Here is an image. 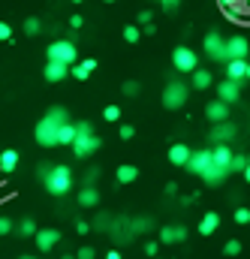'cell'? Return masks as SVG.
Returning <instances> with one entry per match:
<instances>
[{
  "mask_svg": "<svg viewBox=\"0 0 250 259\" xmlns=\"http://www.w3.org/2000/svg\"><path fill=\"white\" fill-rule=\"evenodd\" d=\"M63 121H69L66 109H63V106H52V109L46 112V118H39V124L33 130L36 145H39V148H55V145H58V127H61Z\"/></svg>",
  "mask_w": 250,
  "mask_h": 259,
  "instance_id": "cell-1",
  "label": "cell"
},
{
  "mask_svg": "<svg viewBox=\"0 0 250 259\" xmlns=\"http://www.w3.org/2000/svg\"><path fill=\"white\" fill-rule=\"evenodd\" d=\"M69 145H72L75 157L85 160V157H91V154L100 148V136L94 133V127H91L88 121H78V124H75V139H72Z\"/></svg>",
  "mask_w": 250,
  "mask_h": 259,
  "instance_id": "cell-2",
  "label": "cell"
},
{
  "mask_svg": "<svg viewBox=\"0 0 250 259\" xmlns=\"http://www.w3.org/2000/svg\"><path fill=\"white\" fill-rule=\"evenodd\" d=\"M72 169L69 166H49V172L43 175V184H46V190L52 196H63L69 193V187H72Z\"/></svg>",
  "mask_w": 250,
  "mask_h": 259,
  "instance_id": "cell-3",
  "label": "cell"
},
{
  "mask_svg": "<svg viewBox=\"0 0 250 259\" xmlns=\"http://www.w3.org/2000/svg\"><path fill=\"white\" fill-rule=\"evenodd\" d=\"M187 81H181V78H166V88H163V106L169 109V112H175V109H181L184 103H187Z\"/></svg>",
  "mask_w": 250,
  "mask_h": 259,
  "instance_id": "cell-4",
  "label": "cell"
},
{
  "mask_svg": "<svg viewBox=\"0 0 250 259\" xmlns=\"http://www.w3.org/2000/svg\"><path fill=\"white\" fill-rule=\"evenodd\" d=\"M202 49H205V58H211L214 64H226L229 58H226V39L220 36V30H211V33H205V42H202Z\"/></svg>",
  "mask_w": 250,
  "mask_h": 259,
  "instance_id": "cell-5",
  "label": "cell"
},
{
  "mask_svg": "<svg viewBox=\"0 0 250 259\" xmlns=\"http://www.w3.org/2000/svg\"><path fill=\"white\" fill-rule=\"evenodd\" d=\"M46 58H49V61H61V64H75V61H78L75 42H69V39H55V42L46 49Z\"/></svg>",
  "mask_w": 250,
  "mask_h": 259,
  "instance_id": "cell-6",
  "label": "cell"
},
{
  "mask_svg": "<svg viewBox=\"0 0 250 259\" xmlns=\"http://www.w3.org/2000/svg\"><path fill=\"white\" fill-rule=\"evenodd\" d=\"M172 66L178 69V72H193L196 66H199V55L190 49V46H178L175 52H172Z\"/></svg>",
  "mask_w": 250,
  "mask_h": 259,
  "instance_id": "cell-7",
  "label": "cell"
},
{
  "mask_svg": "<svg viewBox=\"0 0 250 259\" xmlns=\"http://www.w3.org/2000/svg\"><path fill=\"white\" fill-rule=\"evenodd\" d=\"M211 163H214V160H211V148H202V151H190L184 169H187V172H193V175H202Z\"/></svg>",
  "mask_w": 250,
  "mask_h": 259,
  "instance_id": "cell-8",
  "label": "cell"
},
{
  "mask_svg": "<svg viewBox=\"0 0 250 259\" xmlns=\"http://www.w3.org/2000/svg\"><path fill=\"white\" fill-rule=\"evenodd\" d=\"M33 238H36L39 253H52V250L58 247V241H61V232H58V229H52V226H46V229H36V232H33Z\"/></svg>",
  "mask_w": 250,
  "mask_h": 259,
  "instance_id": "cell-9",
  "label": "cell"
},
{
  "mask_svg": "<svg viewBox=\"0 0 250 259\" xmlns=\"http://www.w3.org/2000/svg\"><path fill=\"white\" fill-rule=\"evenodd\" d=\"M217 100H223V103L235 106V103L241 100V81H232V78L220 81V84H217Z\"/></svg>",
  "mask_w": 250,
  "mask_h": 259,
  "instance_id": "cell-10",
  "label": "cell"
},
{
  "mask_svg": "<svg viewBox=\"0 0 250 259\" xmlns=\"http://www.w3.org/2000/svg\"><path fill=\"white\" fill-rule=\"evenodd\" d=\"M43 75H46V81L58 84V81H63V78H69V64H61V61H46Z\"/></svg>",
  "mask_w": 250,
  "mask_h": 259,
  "instance_id": "cell-11",
  "label": "cell"
},
{
  "mask_svg": "<svg viewBox=\"0 0 250 259\" xmlns=\"http://www.w3.org/2000/svg\"><path fill=\"white\" fill-rule=\"evenodd\" d=\"M247 55H250L247 36L235 33V36H229V39H226V58H247Z\"/></svg>",
  "mask_w": 250,
  "mask_h": 259,
  "instance_id": "cell-12",
  "label": "cell"
},
{
  "mask_svg": "<svg viewBox=\"0 0 250 259\" xmlns=\"http://www.w3.org/2000/svg\"><path fill=\"white\" fill-rule=\"evenodd\" d=\"M208 136H211V142H232V139L238 136V127H235V124H229V118H226V121H217L214 130H211Z\"/></svg>",
  "mask_w": 250,
  "mask_h": 259,
  "instance_id": "cell-13",
  "label": "cell"
},
{
  "mask_svg": "<svg viewBox=\"0 0 250 259\" xmlns=\"http://www.w3.org/2000/svg\"><path fill=\"white\" fill-rule=\"evenodd\" d=\"M229 112H232V106H229V103H223V100H214V103H208V106H205V118H208L211 124L226 121V118H229Z\"/></svg>",
  "mask_w": 250,
  "mask_h": 259,
  "instance_id": "cell-14",
  "label": "cell"
},
{
  "mask_svg": "<svg viewBox=\"0 0 250 259\" xmlns=\"http://www.w3.org/2000/svg\"><path fill=\"white\" fill-rule=\"evenodd\" d=\"M226 175H229V169H223V166L211 163V166H208V169H205V172H202L199 178H202V181H205L208 187H220V184L226 181Z\"/></svg>",
  "mask_w": 250,
  "mask_h": 259,
  "instance_id": "cell-15",
  "label": "cell"
},
{
  "mask_svg": "<svg viewBox=\"0 0 250 259\" xmlns=\"http://www.w3.org/2000/svg\"><path fill=\"white\" fill-rule=\"evenodd\" d=\"M184 238H187V226H181V223L160 229V241H163V244H181Z\"/></svg>",
  "mask_w": 250,
  "mask_h": 259,
  "instance_id": "cell-16",
  "label": "cell"
},
{
  "mask_svg": "<svg viewBox=\"0 0 250 259\" xmlns=\"http://www.w3.org/2000/svg\"><path fill=\"white\" fill-rule=\"evenodd\" d=\"M211 160L223 169H229V160H232V148L229 142H214V151H211Z\"/></svg>",
  "mask_w": 250,
  "mask_h": 259,
  "instance_id": "cell-17",
  "label": "cell"
},
{
  "mask_svg": "<svg viewBox=\"0 0 250 259\" xmlns=\"http://www.w3.org/2000/svg\"><path fill=\"white\" fill-rule=\"evenodd\" d=\"M190 84H193L196 91H205V88H211V84H214V75H211L208 69H202V66H196V69L190 72Z\"/></svg>",
  "mask_w": 250,
  "mask_h": 259,
  "instance_id": "cell-18",
  "label": "cell"
},
{
  "mask_svg": "<svg viewBox=\"0 0 250 259\" xmlns=\"http://www.w3.org/2000/svg\"><path fill=\"white\" fill-rule=\"evenodd\" d=\"M244 66H247V58H229L226 61V78L244 81Z\"/></svg>",
  "mask_w": 250,
  "mask_h": 259,
  "instance_id": "cell-19",
  "label": "cell"
},
{
  "mask_svg": "<svg viewBox=\"0 0 250 259\" xmlns=\"http://www.w3.org/2000/svg\"><path fill=\"white\" fill-rule=\"evenodd\" d=\"M166 157H169V163H172V166H184V163H187V157H190V148L184 145V142H175V145L166 151Z\"/></svg>",
  "mask_w": 250,
  "mask_h": 259,
  "instance_id": "cell-20",
  "label": "cell"
},
{
  "mask_svg": "<svg viewBox=\"0 0 250 259\" xmlns=\"http://www.w3.org/2000/svg\"><path fill=\"white\" fill-rule=\"evenodd\" d=\"M18 160H21V154H18L15 148H6V151H0V172H15Z\"/></svg>",
  "mask_w": 250,
  "mask_h": 259,
  "instance_id": "cell-21",
  "label": "cell"
},
{
  "mask_svg": "<svg viewBox=\"0 0 250 259\" xmlns=\"http://www.w3.org/2000/svg\"><path fill=\"white\" fill-rule=\"evenodd\" d=\"M78 205H81V208H97V205H100V193L94 190V184H85V187L78 190Z\"/></svg>",
  "mask_w": 250,
  "mask_h": 259,
  "instance_id": "cell-22",
  "label": "cell"
},
{
  "mask_svg": "<svg viewBox=\"0 0 250 259\" xmlns=\"http://www.w3.org/2000/svg\"><path fill=\"white\" fill-rule=\"evenodd\" d=\"M217 229H220V217H217L214 211H208V214L202 217V223H199V232H202V235H214Z\"/></svg>",
  "mask_w": 250,
  "mask_h": 259,
  "instance_id": "cell-23",
  "label": "cell"
},
{
  "mask_svg": "<svg viewBox=\"0 0 250 259\" xmlns=\"http://www.w3.org/2000/svg\"><path fill=\"white\" fill-rule=\"evenodd\" d=\"M115 178H118V184H133V181L139 178V169H136V166H130V163H124V166H118Z\"/></svg>",
  "mask_w": 250,
  "mask_h": 259,
  "instance_id": "cell-24",
  "label": "cell"
},
{
  "mask_svg": "<svg viewBox=\"0 0 250 259\" xmlns=\"http://www.w3.org/2000/svg\"><path fill=\"white\" fill-rule=\"evenodd\" d=\"M72 139H75V124L63 121L61 127H58V145H69Z\"/></svg>",
  "mask_w": 250,
  "mask_h": 259,
  "instance_id": "cell-25",
  "label": "cell"
},
{
  "mask_svg": "<svg viewBox=\"0 0 250 259\" xmlns=\"http://www.w3.org/2000/svg\"><path fill=\"white\" fill-rule=\"evenodd\" d=\"M217 3H220V9H226L229 15H235V12L244 15V3H241V0H217Z\"/></svg>",
  "mask_w": 250,
  "mask_h": 259,
  "instance_id": "cell-26",
  "label": "cell"
},
{
  "mask_svg": "<svg viewBox=\"0 0 250 259\" xmlns=\"http://www.w3.org/2000/svg\"><path fill=\"white\" fill-rule=\"evenodd\" d=\"M24 33H27V36H39V33H43V21H39V18H27V21H24Z\"/></svg>",
  "mask_w": 250,
  "mask_h": 259,
  "instance_id": "cell-27",
  "label": "cell"
},
{
  "mask_svg": "<svg viewBox=\"0 0 250 259\" xmlns=\"http://www.w3.org/2000/svg\"><path fill=\"white\" fill-rule=\"evenodd\" d=\"M124 39L127 42H139V39H142V27H139V24H127L124 27Z\"/></svg>",
  "mask_w": 250,
  "mask_h": 259,
  "instance_id": "cell-28",
  "label": "cell"
},
{
  "mask_svg": "<svg viewBox=\"0 0 250 259\" xmlns=\"http://www.w3.org/2000/svg\"><path fill=\"white\" fill-rule=\"evenodd\" d=\"M247 166V154H232V160H229V172H241Z\"/></svg>",
  "mask_w": 250,
  "mask_h": 259,
  "instance_id": "cell-29",
  "label": "cell"
},
{
  "mask_svg": "<svg viewBox=\"0 0 250 259\" xmlns=\"http://www.w3.org/2000/svg\"><path fill=\"white\" fill-rule=\"evenodd\" d=\"M69 75H72V78H78V81H88V75H91V72L75 61V64H69Z\"/></svg>",
  "mask_w": 250,
  "mask_h": 259,
  "instance_id": "cell-30",
  "label": "cell"
},
{
  "mask_svg": "<svg viewBox=\"0 0 250 259\" xmlns=\"http://www.w3.org/2000/svg\"><path fill=\"white\" fill-rule=\"evenodd\" d=\"M103 118H106V121H112V124H115V121H121V106H106V109H103Z\"/></svg>",
  "mask_w": 250,
  "mask_h": 259,
  "instance_id": "cell-31",
  "label": "cell"
},
{
  "mask_svg": "<svg viewBox=\"0 0 250 259\" xmlns=\"http://www.w3.org/2000/svg\"><path fill=\"white\" fill-rule=\"evenodd\" d=\"M223 253H226V256H238V253H241V241H235V238H232V241H226Z\"/></svg>",
  "mask_w": 250,
  "mask_h": 259,
  "instance_id": "cell-32",
  "label": "cell"
},
{
  "mask_svg": "<svg viewBox=\"0 0 250 259\" xmlns=\"http://www.w3.org/2000/svg\"><path fill=\"white\" fill-rule=\"evenodd\" d=\"M139 91H142V84H139V81H133V78L124 81V94H127V97H136Z\"/></svg>",
  "mask_w": 250,
  "mask_h": 259,
  "instance_id": "cell-33",
  "label": "cell"
},
{
  "mask_svg": "<svg viewBox=\"0 0 250 259\" xmlns=\"http://www.w3.org/2000/svg\"><path fill=\"white\" fill-rule=\"evenodd\" d=\"M118 136H121L124 142H130V139L136 136V127H133V124H121V130H118Z\"/></svg>",
  "mask_w": 250,
  "mask_h": 259,
  "instance_id": "cell-34",
  "label": "cell"
},
{
  "mask_svg": "<svg viewBox=\"0 0 250 259\" xmlns=\"http://www.w3.org/2000/svg\"><path fill=\"white\" fill-rule=\"evenodd\" d=\"M18 232H21V235H33V232H36V223H33V220H21Z\"/></svg>",
  "mask_w": 250,
  "mask_h": 259,
  "instance_id": "cell-35",
  "label": "cell"
},
{
  "mask_svg": "<svg viewBox=\"0 0 250 259\" xmlns=\"http://www.w3.org/2000/svg\"><path fill=\"white\" fill-rule=\"evenodd\" d=\"M232 217H235V223H238V226H244V223H247V217H250V211H247V208H235V214H232Z\"/></svg>",
  "mask_w": 250,
  "mask_h": 259,
  "instance_id": "cell-36",
  "label": "cell"
},
{
  "mask_svg": "<svg viewBox=\"0 0 250 259\" xmlns=\"http://www.w3.org/2000/svg\"><path fill=\"white\" fill-rule=\"evenodd\" d=\"M160 6H163V12H178V3L181 0H157Z\"/></svg>",
  "mask_w": 250,
  "mask_h": 259,
  "instance_id": "cell-37",
  "label": "cell"
},
{
  "mask_svg": "<svg viewBox=\"0 0 250 259\" xmlns=\"http://www.w3.org/2000/svg\"><path fill=\"white\" fill-rule=\"evenodd\" d=\"M12 39V27L6 21H0V42H9Z\"/></svg>",
  "mask_w": 250,
  "mask_h": 259,
  "instance_id": "cell-38",
  "label": "cell"
},
{
  "mask_svg": "<svg viewBox=\"0 0 250 259\" xmlns=\"http://www.w3.org/2000/svg\"><path fill=\"white\" fill-rule=\"evenodd\" d=\"M145 229H151V220L145 217V220H133V232H145Z\"/></svg>",
  "mask_w": 250,
  "mask_h": 259,
  "instance_id": "cell-39",
  "label": "cell"
},
{
  "mask_svg": "<svg viewBox=\"0 0 250 259\" xmlns=\"http://www.w3.org/2000/svg\"><path fill=\"white\" fill-rule=\"evenodd\" d=\"M97 178H100V169H97V166H94V169H88V172H85V184H94V181H97Z\"/></svg>",
  "mask_w": 250,
  "mask_h": 259,
  "instance_id": "cell-40",
  "label": "cell"
},
{
  "mask_svg": "<svg viewBox=\"0 0 250 259\" xmlns=\"http://www.w3.org/2000/svg\"><path fill=\"white\" fill-rule=\"evenodd\" d=\"M157 253H160V244L157 241H148L145 244V256H157Z\"/></svg>",
  "mask_w": 250,
  "mask_h": 259,
  "instance_id": "cell-41",
  "label": "cell"
},
{
  "mask_svg": "<svg viewBox=\"0 0 250 259\" xmlns=\"http://www.w3.org/2000/svg\"><path fill=\"white\" fill-rule=\"evenodd\" d=\"M12 232V220L9 217H0V235H9Z\"/></svg>",
  "mask_w": 250,
  "mask_h": 259,
  "instance_id": "cell-42",
  "label": "cell"
},
{
  "mask_svg": "<svg viewBox=\"0 0 250 259\" xmlns=\"http://www.w3.org/2000/svg\"><path fill=\"white\" fill-rule=\"evenodd\" d=\"M94 256H97L94 247H81V250H78V259H94Z\"/></svg>",
  "mask_w": 250,
  "mask_h": 259,
  "instance_id": "cell-43",
  "label": "cell"
},
{
  "mask_svg": "<svg viewBox=\"0 0 250 259\" xmlns=\"http://www.w3.org/2000/svg\"><path fill=\"white\" fill-rule=\"evenodd\" d=\"M154 15H151V9H139V24H148Z\"/></svg>",
  "mask_w": 250,
  "mask_h": 259,
  "instance_id": "cell-44",
  "label": "cell"
},
{
  "mask_svg": "<svg viewBox=\"0 0 250 259\" xmlns=\"http://www.w3.org/2000/svg\"><path fill=\"white\" fill-rule=\"evenodd\" d=\"M81 24H85V18H81V15H69V27H72V30H78Z\"/></svg>",
  "mask_w": 250,
  "mask_h": 259,
  "instance_id": "cell-45",
  "label": "cell"
},
{
  "mask_svg": "<svg viewBox=\"0 0 250 259\" xmlns=\"http://www.w3.org/2000/svg\"><path fill=\"white\" fill-rule=\"evenodd\" d=\"M81 66H85L88 72H94V69H97V58H85V61H81Z\"/></svg>",
  "mask_w": 250,
  "mask_h": 259,
  "instance_id": "cell-46",
  "label": "cell"
},
{
  "mask_svg": "<svg viewBox=\"0 0 250 259\" xmlns=\"http://www.w3.org/2000/svg\"><path fill=\"white\" fill-rule=\"evenodd\" d=\"M75 229H78L81 235H88V232H91V223H88V220H78V223H75Z\"/></svg>",
  "mask_w": 250,
  "mask_h": 259,
  "instance_id": "cell-47",
  "label": "cell"
},
{
  "mask_svg": "<svg viewBox=\"0 0 250 259\" xmlns=\"http://www.w3.org/2000/svg\"><path fill=\"white\" fill-rule=\"evenodd\" d=\"M154 33H157V27H154V21H148V24H145V33H142V36H154Z\"/></svg>",
  "mask_w": 250,
  "mask_h": 259,
  "instance_id": "cell-48",
  "label": "cell"
},
{
  "mask_svg": "<svg viewBox=\"0 0 250 259\" xmlns=\"http://www.w3.org/2000/svg\"><path fill=\"white\" fill-rule=\"evenodd\" d=\"M178 193V184H175V181H169V184H166V196H175Z\"/></svg>",
  "mask_w": 250,
  "mask_h": 259,
  "instance_id": "cell-49",
  "label": "cell"
},
{
  "mask_svg": "<svg viewBox=\"0 0 250 259\" xmlns=\"http://www.w3.org/2000/svg\"><path fill=\"white\" fill-rule=\"evenodd\" d=\"M244 81H250V58H247V66H244Z\"/></svg>",
  "mask_w": 250,
  "mask_h": 259,
  "instance_id": "cell-50",
  "label": "cell"
},
{
  "mask_svg": "<svg viewBox=\"0 0 250 259\" xmlns=\"http://www.w3.org/2000/svg\"><path fill=\"white\" fill-rule=\"evenodd\" d=\"M244 3V15H250V0H241Z\"/></svg>",
  "mask_w": 250,
  "mask_h": 259,
  "instance_id": "cell-51",
  "label": "cell"
},
{
  "mask_svg": "<svg viewBox=\"0 0 250 259\" xmlns=\"http://www.w3.org/2000/svg\"><path fill=\"white\" fill-rule=\"evenodd\" d=\"M103 3H118V0H103Z\"/></svg>",
  "mask_w": 250,
  "mask_h": 259,
  "instance_id": "cell-52",
  "label": "cell"
},
{
  "mask_svg": "<svg viewBox=\"0 0 250 259\" xmlns=\"http://www.w3.org/2000/svg\"><path fill=\"white\" fill-rule=\"evenodd\" d=\"M247 166H250V154H247Z\"/></svg>",
  "mask_w": 250,
  "mask_h": 259,
  "instance_id": "cell-53",
  "label": "cell"
},
{
  "mask_svg": "<svg viewBox=\"0 0 250 259\" xmlns=\"http://www.w3.org/2000/svg\"><path fill=\"white\" fill-rule=\"evenodd\" d=\"M72 3H81V0H72Z\"/></svg>",
  "mask_w": 250,
  "mask_h": 259,
  "instance_id": "cell-54",
  "label": "cell"
},
{
  "mask_svg": "<svg viewBox=\"0 0 250 259\" xmlns=\"http://www.w3.org/2000/svg\"><path fill=\"white\" fill-rule=\"evenodd\" d=\"M247 223H250V217H247Z\"/></svg>",
  "mask_w": 250,
  "mask_h": 259,
  "instance_id": "cell-55",
  "label": "cell"
}]
</instances>
